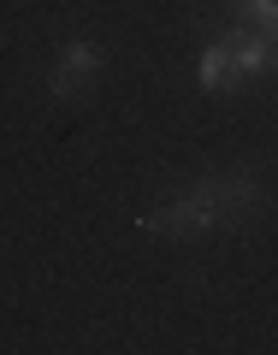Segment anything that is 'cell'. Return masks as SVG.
<instances>
[{"mask_svg": "<svg viewBox=\"0 0 278 355\" xmlns=\"http://www.w3.org/2000/svg\"><path fill=\"white\" fill-rule=\"evenodd\" d=\"M231 6H237L261 36H272V30H278V0H231Z\"/></svg>", "mask_w": 278, "mask_h": 355, "instance_id": "obj_5", "label": "cell"}, {"mask_svg": "<svg viewBox=\"0 0 278 355\" xmlns=\"http://www.w3.org/2000/svg\"><path fill=\"white\" fill-rule=\"evenodd\" d=\"M261 71H272V48H266L261 30H249V36H237V77L249 83V77H261Z\"/></svg>", "mask_w": 278, "mask_h": 355, "instance_id": "obj_4", "label": "cell"}, {"mask_svg": "<svg viewBox=\"0 0 278 355\" xmlns=\"http://www.w3.org/2000/svg\"><path fill=\"white\" fill-rule=\"evenodd\" d=\"M261 207H266V184H261V172L243 166V172H214V178H196L184 190L160 196L137 225L166 243H196V237H214V231L249 225Z\"/></svg>", "mask_w": 278, "mask_h": 355, "instance_id": "obj_1", "label": "cell"}, {"mask_svg": "<svg viewBox=\"0 0 278 355\" xmlns=\"http://www.w3.org/2000/svg\"><path fill=\"white\" fill-rule=\"evenodd\" d=\"M266 48H272V71H278V30H272V36H266Z\"/></svg>", "mask_w": 278, "mask_h": 355, "instance_id": "obj_6", "label": "cell"}, {"mask_svg": "<svg viewBox=\"0 0 278 355\" xmlns=\"http://www.w3.org/2000/svg\"><path fill=\"white\" fill-rule=\"evenodd\" d=\"M101 65H107V53H101V42H65L60 48V60H53V77H48V95L53 101H77L95 77H101Z\"/></svg>", "mask_w": 278, "mask_h": 355, "instance_id": "obj_2", "label": "cell"}, {"mask_svg": "<svg viewBox=\"0 0 278 355\" xmlns=\"http://www.w3.org/2000/svg\"><path fill=\"white\" fill-rule=\"evenodd\" d=\"M196 83L214 89V95H219V89H237V83H243V77H237V30L202 48V60H196Z\"/></svg>", "mask_w": 278, "mask_h": 355, "instance_id": "obj_3", "label": "cell"}]
</instances>
